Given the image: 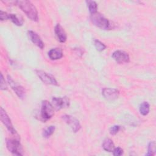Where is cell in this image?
I'll return each instance as SVG.
<instances>
[{"label": "cell", "instance_id": "cell-10", "mask_svg": "<svg viewBox=\"0 0 156 156\" xmlns=\"http://www.w3.org/2000/svg\"><path fill=\"white\" fill-rule=\"evenodd\" d=\"M112 57L118 63H128L129 62V56L128 54L123 51L118 50L115 51L112 54Z\"/></svg>", "mask_w": 156, "mask_h": 156}, {"label": "cell", "instance_id": "cell-18", "mask_svg": "<svg viewBox=\"0 0 156 156\" xmlns=\"http://www.w3.org/2000/svg\"><path fill=\"white\" fill-rule=\"evenodd\" d=\"M86 2L87 3V5L88 7V10L91 15L94 14L97 12V8L98 5L96 2L94 1H87Z\"/></svg>", "mask_w": 156, "mask_h": 156}, {"label": "cell", "instance_id": "cell-3", "mask_svg": "<svg viewBox=\"0 0 156 156\" xmlns=\"http://www.w3.org/2000/svg\"><path fill=\"white\" fill-rule=\"evenodd\" d=\"M91 21L94 25L101 29L107 30L111 28L110 23L108 20L98 12L91 15Z\"/></svg>", "mask_w": 156, "mask_h": 156}, {"label": "cell", "instance_id": "cell-9", "mask_svg": "<svg viewBox=\"0 0 156 156\" xmlns=\"http://www.w3.org/2000/svg\"><path fill=\"white\" fill-rule=\"evenodd\" d=\"M52 105L54 108L56 110H59L62 108L68 107L69 105V101L66 97H53L52 99Z\"/></svg>", "mask_w": 156, "mask_h": 156}, {"label": "cell", "instance_id": "cell-17", "mask_svg": "<svg viewBox=\"0 0 156 156\" xmlns=\"http://www.w3.org/2000/svg\"><path fill=\"white\" fill-rule=\"evenodd\" d=\"M149 110H150V105L147 102H143L140 104V112L142 115L143 116L147 115L149 112Z\"/></svg>", "mask_w": 156, "mask_h": 156}, {"label": "cell", "instance_id": "cell-16", "mask_svg": "<svg viewBox=\"0 0 156 156\" xmlns=\"http://www.w3.org/2000/svg\"><path fill=\"white\" fill-rule=\"evenodd\" d=\"M102 147L105 151L112 152L115 148V144L111 139L106 138L102 143Z\"/></svg>", "mask_w": 156, "mask_h": 156}, {"label": "cell", "instance_id": "cell-1", "mask_svg": "<svg viewBox=\"0 0 156 156\" xmlns=\"http://www.w3.org/2000/svg\"><path fill=\"white\" fill-rule=\"evenodd\" d=\"M16 4L29 19L34 21H38V12L36 7L30 1L27 0L17 1H16Z\"/></svg>", "mask_w": 156, "mask_h": 156}, {"label": "cell", "instance_id": "cell-21", "mask_svg": "<svg viewBox=\"0 0 156 156\" xmlns=\"http://www.w3.org/2000/svg\"><path fill=\"white\" fill-rule=\"evenodd\" d=\"M93 43H94V45L96 50L99 52L104 51L106 48V46L103 43L100 41L99 40H94Z\"/></svg>", "mask_w": 156, "mask_h": 156}, {"label": "cell", "instance_id": "cell-19", "mask_svg": "<svg viewBox=\"0 0 156 156\" xmlns=\"http://www.w3.org/2000/svg\"><path fill=\"white\" fill-rule=\"evenodd\" d=\"M55 127L54 126H49L47 128H46L43 132V136L44 138H49L51 135H52L54 132L55 131Z\"/></svg>", "mask_w": 156, "mask_h": 156}, {"label": "cell", "instance_id": "cell-7", "mask_svg": "<svg viewBox=\"0 0 156 156\" xmlns=\"http://www.w3.org/2000/svg\"><path fill=\"white\" fill-rule=\"evenodd\" d=\"M36 74L39 77L40 80L44 83L52 85H58V83L55 79L49 74L42 70H36Z\"/></svg>", "mask_w": 156, "mask_h": 156}, {"label": "cell", "instance_id": "cell-14", "mask_svg": "<svg viewBox=\"0 0 156 156\" xmlns=\"http://www.w3.org/2000/svg\"><path fill=\"white\" fill-rule=\"evenodd\" d=\"M49 57L53 60H58L63 57L62 50L60 48H53L48 52Z\"/></svg>", "mask_w": 156, "mask_h": 156}, {"label": "cell", "instance_id": "cell-13", "mask_svg": "<svg viewBox=\"0 0 156 156\" xmlns=\"http://www.w3.org/2000/svg\"><path fill=\"white\" fill-rule=\"evenodd\" d=\"M55 33L58 38V40L61 43H65L66 40V34L63 29V28L61 26L60 24H57L55 26Z\"/></svg>", "mask_w": 156, "mask_h": 156}, {"label": "cell", "instance_id": "cell-24", "mask_svg": "<svg viewBox=\"0 0 156 156\" xmlns=\"http://www.w3.org/2000/svg\"><path fill=\"white\" fill-rule=\"evenodd\" d=\"M113 154L115 156H120L123 154V149L119 147L114 148L113 151Z\"/></svg>", "mask_w": 156, "mask_h": 156}, {"label": "cell", "instance_id": "cell-15", "mask_svg": "<svg viewBox=\"0 0 156 156\" xmlns=\"http://www.w3.org/2000/svg\"><path fill=\"white\" fill-rule=\"evenodd\" d=\"M9 20H10L15 25L21 26L24 23V20L22 16L16 14L10 13L9 16Z\"/></svg>", "mask_w": 156, "mask_h": 156}, {"label": "cell", "instance_id": "cell-12", "mask_svg": "<svg viewBox=\"0 0 156 156\" xmlns=\"http://www.w3.org/2000/svg\"><path fill=\"white\" fill-rule=\"evenodd\" d=\"M27 35L32 42L37 46H38L40 49H43L44 48L43 41H42L40 37L36 32L32 30H28Z\"/></svg>", "mask_w": 156, "mask_h": 156}, {"label": "cell", "instance_id": "cell-4", "mask_svg": "<svg viewBox=\"0 0 156 156\" xmlns=\"http://www.w3.org/2000/svg\"><path fill=\"white\" fill-rule=\"evenodd\" d=\"M6 146L7 149L13 154L16 155H23L22 147L18 139H7Z\"/></svg>", "mask_w": 156, "mask_h": 156}, {"label": "cell", "instance_id": "cell-25", "mask_svg": "<svg viewBox=\"0 0 156 156\" xmlns=\"http://www.w3.org/2000/svg\"><path fill=\"white\" fill-rule=\"evenodd\" d=\"M9 13H7V12H3L2 10H1V12H0V19H1V21L9 20Z\"/></svg>", "mask_w": 156, "mask_h": 156}, {"label": "cell", "instance_id": "cell-22", "mask_svg": "<svg viewBox=\"0 0 156 156\" xmlns=\"http://www.w3.org/2000/svg\"><path fill=\"white\" fill-rule=\"evenodd\" d=\"M120 129H121V126H118V125H115V126H112L110 128L109 132H110V133L111 135H116L119 131Z\"/></svg>", "mask_w": 156, "mask_h": 156}, {"label": "cell", "instance_id": "cell-2", "mask_svg": "<svg viewBox=\"0 0 156 156\" xmlns=\"http://www.w3.org/2000/svg\"><path fill=\"white\" fill-rule=\"evenodd\" d=\"M54 107L48 101H43L41 102V107L40 115V120L46 122L51 119L54 115Z\"/></svg>", "mask_w": 156, "mask_h": 156}, {"label": "cell", "instance_id": "cell-5", "mask_svg": "<svg viewBox=\"0 0 156 156\" xmlns=\"http://www.w3.org/2000/svg\"><path fill=\"white\" fill-rule=\"evenodd\" d=\"M62 119L69 126L74 132H77L81 128V125L76 118L69 115H64L62 116Z\"/></svg>", "mask_w": 156, "mask_h": 156}, {"label": "cell", "instance_id": "cell-8", "mask_svg": "<svg viewBox=\"0 0 156 156\" xmlns=\"http://www.w3.org/2000/svg\"><path fill=\"white\" fill-rule=\"evenodd\" d=\"M7 80L10 85V86L12 87V88L13 90V91L15 92L16 95L20 98V99H24L26 97V91L25 89L21 86L20 85L16 83L10 76H7Z\"/></svg>", "mask_w": 156, "mask_h": 156}, {"label": "cell", "instance_id": "cell-6", "mask_svg": "<svg viewBox=\"0 0 156 156\" xmlns=\"http://www.w3.org/2000/svg\"><path fill=\"white\" fill-rule=\"evenodd\" d=\"M0 116H1V121L4 124V125L6 127L8 130L13 135H17V133L15 129L13 128V125L11 122V120L9 118L8 115L6 113L5 111L1 107L0 109Z\"/></svg>", "mask_w": 156, "mask_h": 156}, {"label": "cell", "instance_id": "cell-23", "mask_svg": "<svg viewBox=\"0 0 156 156\" xmlns=\"http://www.w3.org/2000/svg\"><path fill=\"white\" fill-rule=\"evenodd\" d=\"M0 87H1V90H5L7 89V84L5 83V79H4L3 75L2 74H1V80H0Z\"/></svg>", "mask_w": 156, "mask_h": 156}, {"label": "cell", "instance_id": "cell-11", "mask_svg": "<svg viewBox=\"0 0 156 156\" xmlns=\"http://www.w3.org/2000/svg\"><path fill=\"white\" fill-rule=\"evenodd\" d=\"M102 94L105 99L107 100H114L118 98L119 91L115 88H104L102 91Z\"/></svg>", "mask_w": 156, "mask_h": 156}, {"label": "cell", "instance_id": "cell-20", "mask_svg": "<svg viewBox=\"0 0 156 156\" xmlns=\"http://www.w3.org/2000/svg\"><path fill=\"white\" fill-rule=\"evenodd\" d=\"M155 143L154 141L150 142L148 145L147 153L146 154L147 156H152L155 155Z\"/></svg>", "mask_w": 156, "mask_h": 156}]
</instances>
